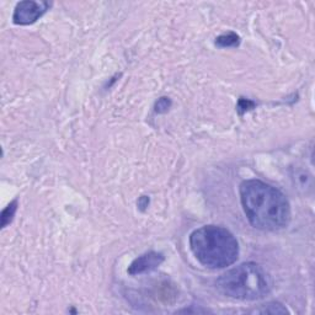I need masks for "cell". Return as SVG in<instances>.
I'll list each match as a JSON object with an SVG mask.
<instances>
[{
    "mask_svg": "<svg viewBox=\"0 0 315 315\" xmlns=\"http://www.w3.org/2000/svg\"><path fill=\"white\" fill-rule=\"evenodd\" d=\"M240 200L251 226L260 231H281L290 224L291 206L287 197L266 182L244 181L240 185Z\"/></svg>",
    "mask_w": 315,
    "mask_h": 315,
    "instance_id": "obj_1",
    "label": "cell"
},
{
    "mask_svg": "<svg viewBox=\"0 0 315 315\" xmlns=\"http://www.w3.org/2000/svg\"><path fill=\"white\" fill-rule=\"evenodd\" d=\"M51 4L47 1H34L25 0L16 5L13 20L16 25H31L36 22L49 9Z\"/></svg>",
    "mask_w": 315,
    "mask_h": 315,
    "instance_id": "obj_4",
    "label": "cell"
},
{
    "mask_svg": "<svg viewBox=\"0 0 315 315\" xmlns=\"http://www.w3.org/2000/svg\"><path fill=\"white\" fill-rule=\"evenodd\" d=\"M256 313H261V314H286L288 310L279 303H269L265 304L261 309L256 310Z\"/></svg>",
    "mask_w": 315,
    "mask_h": 315,
    "instance_id": "obj_8",
    "label": "cell"
},
{
    "mask_svg": "<svg viewBox=\"0 0 315 315\" xmlns=\"http://www.w3.org/2000/svg\"><path fill=\"white\" fill-rule=\"evenodd\" d=\"M294 180L298 186H299V189H303V190L310 189V186H312V177L305 171H298L297 174H295Z\"/></svg>",
    "mask_w": 315,
    "mask_h": 315,
    "instance_id": "obj_9",
    "label": "cell"
},
{
    "mask_svg": "<svg viewBox=\"0 0 315 315\" xmlns=\"http://www.w3.org/2000/svg\"><path fill=\"white\" fill-rule=\"evenodd\" d=\"M190 248L196 259L208 269H224L238 260L239 244L223 227L206 226L190 235Z\"/></svg>",
    "mask_w": 315,
    "mask_h": 315,
    "instance_id": "obj_2",
    "label": "cell"
},
{
    "mask_svg": "<svg viewBox=\"0 0 315 315\" xmlns=\"http://www.w3.org/2000/svg\"><path fill=\"white\" fill-rule=\"evenodd\" d=\"M240 43V39L236 34L234 32H229L226 35H220L219 37H217L215 40V44L220 48H229V47H236Z\"/></svg>",
    "mask_w": 315,
    "mask_h": 315,
    "instance_id": "obj_6",
    "label": "cell"
},
{
    "mask_svg": "<svg viewBox=\"0 0 315 315\" xmlns=\"http://www.w3.org/2000/svg\"><path fill=\"white\" fill-rule=\"evenodd\" d=\"M16 210H18V201H13L5 210L1 213V228H5L8 224L11 223V220L14 219Z\"/></svg>",
    "mask_w": 315,
    "mask_h": 315,
    "instance_id": "obj_7",
    "label": "cell"
},
{
    "mask_svg": "<svg viewBox=\"0 0 315 315\" xmlns=\"http://www.w3.org/2000/svg\"><path fill=\"white\" fill-rule=\"evenodd\" d=\"M165 257L164 255L160 252H155V251H149L147 254L141 255L133 260L128 267V273L134 276V274H142L147 273V272H151L156 270L160 265L164 262Z\"/></svg>",
    "mask_w": 315,
    "mask_h": 315,
    "instance_id": "obj_5",
    "label": "cell"
},
{
    "mask_svg": "<svg viewBox=\"0 0 315 315\" xmlns=\"http://www.w3.org/2000/svg\"><path fill=\"white\" fill-rule=\"evenodd\" d=\"M217 288L229 298L257 300L271 292L272 282L267 272L255 262L241 264L217 279Z\"/></svg>",
    "mask_w": 315,
    "mask_h": 315,
    "instance_id": "obj_3",
    "label": "cell"
},
{
    "mask_svg": "<svg viewBox=\"0 0 315 315\" xmlns=\"http://www.w3.org/2000/svg\"><path fill=\"white\" fill-rule=\"evenodd\" d=\"M171 107V101L168 98H162L156 101L155 104V112L156 113H165Z\"/></svg>",
    "mask_w": 315,
    "mask_h": 315,
    "instance_id": "obj_10",
    "label": "cell"
},
{
    "mask_svg": "<svg viewBox=\"0 0 315 315\" xmlns=\"http://www.w3.org/2000/svg\"><path fill=\"white\" fill-rule=\"evenodd\" d=\"M254 106H255V104L252 103V101L248 100V99H240V100H239V104H238V111L240 115H243L244 112L251 110V108L254 107Z\"/></svg>",
    "mask_w": 315,
    "mask_h": 315,
    "instance_id": "obj_11",
    "label": "cell"
}]
</instances>
